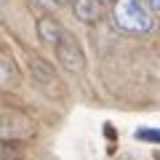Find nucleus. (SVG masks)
I'll use <instances>...</instances> for the list:
<instances>
[{
    "label": "nucleus",
    "instance_id": "nucleus-9",
    "mask_svg": "<svg viewBox=\"0 0 160 160\" xmlns=\"http://www.w3.org/2000/svg\"><path fill=\"white\" fill-rule=\"evenodd\" d=\"M102 3H107V0H102Z\"/></svg>",
    "mask_w": 160,
    "mask_h": 160
},
{
    "label": "nucleus",
    "instance_id": "nucleus-2",
    "mask_svg": "<svg viewBox=\"0 0 160 160\" xmlns=\"http://www.w3.org/2000/svg\"><path fill=\"white\" fill-rule=\"evenodd\" d=\"M51 51L56 53V59L62 62V67L67 69V72H80V69L86 67V56H83V48H80V43L72 38V35L64 29L62 35H59V40L51 46Z\"/></svg>",
    "mask_w": 160,
    "mask_h": 160
},
{
    "label": "nucleus",
    "instance_id": "nucleus-1",
    "mask_svg": "<svg viewBox=\"0 0 160 160\" xmlns=\"http://www.w3.org/2000/svg\"><path fill=\"white\" fill-rule=\"evenodd\" d=\"M147 0H118L115 6V22L128 32H149L155 24Z\"/></svg>",
    "mask_w": 160,
    "mask_h": 160
},
{
    "label": "nucleus",
    "instance_id": "nucleus-5",
    "mask_svg": "<svg viewBox=\"0 0 160 160\" xmlns=\"http://www.w3.org/2000/svg\"><path fill=\"white\" fill-rule=\"evenodd\" d=\"M19 155H22V144L16 139H6L3 142V160H19Z\"/></svg>",
    "mask_w": 160,
    "mask_h": 160
},
{
    "label": "nucleus",
    "instance_id": "nucleus-7",
    "mask_svg": "<svg viewBox=\"0 0 160 160\" xmlns=\"http://www.w3.org/2000/svg\"><path fill=\"white\" fill-rule=\"evenodd\" d=\"M43 3H51V6H67V3H72V0H43Z\"/></svg>",
    "mask_w": 160,
    "mask_h": 160
},
{
    "label": "nucleus",
    "instance_id": "nucleus-3",
    "mask_svg": "<svg viewBox=\"0 0 160 160\" xmlns=\"http://www.w3.org/2000/svg\"><path fill=\"white\" fill-rule=\"evenodd\" d=\"M72 11L80 22H96L102 16V0H72Z\"/></svg>",
    "mask_w": 160,
    "mask_h": 160
},
{
    "label": "nucleus",
    "instance_id": "nucleus-6",
    "mask_svg": "<svg viewBox=\"0 0 160 160\" xmlns=\"http://www.w3.org/2000/svg\"><path fill=\"white\" fill-rule=\"evenodd\" d=\"M136 136L142 139V142H158L160 144V128H142Z\"/></svg>",
    "mask_w": 160,
    "mask_h": 160
},
{
    "label": "nucleus",
    "instance_id": "nucleus-4",
    "mask_svg": "<svg viewBox=\"0 0 160 160\" xmlns=\"http://www.w3.org/2000/svg\"><path fill=\"white\" fill-rule=\"evenodd\" d=\"M32 69L38 72L35 78H38L40 83H53V69H51V64L40 62V59H32Z\"/></svg>",
    "mask_w": 160,
    "mask_h": 160
},
{
    "label": "nucleus",
    "instance_id": "nucleus-8",
    "mask_svg": "<svg viewBox=\"0 0 160 160\" xmlns=\"http://www.w3.org/2000/svg\"><path fill=\"white\" fill-rule=\"evenodd\" d=\"M147 3H149L152 8H158V11H160V0H147Z\"/></svg>",
    "mask_w": 160,
    "mask_h": 160
}]
</instances>
